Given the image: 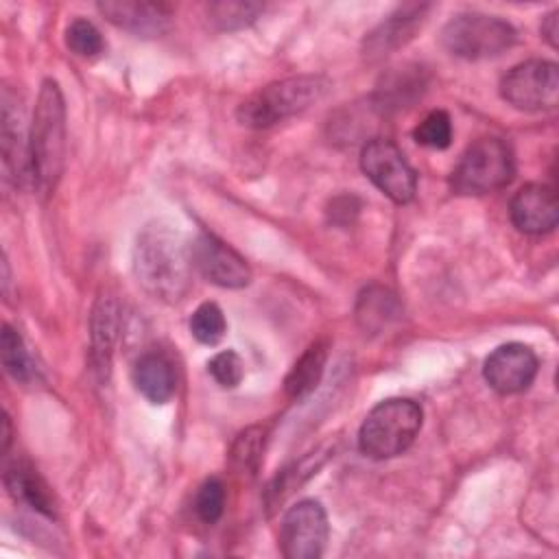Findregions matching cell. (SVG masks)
<instances>
[{"mask_svg": "<svg viewBox=\"0 0 559 559\" xmlns=\"http://www.w3.org/2000/svg\"><path fill=\"white\" fill-rule=\"evenodd\" d=\"M537 367V356L528 345L504 343L487 356L483 376L493 391L502 395H513L533 384Z\"/></svg>", "mask_w": 559, "mask_h": 559, "instance_id": "11", "label": "cell"}, {"mask_svg": "<svg viewBox=\"0 0 559 559\" xmlns=\"http://www.w3.org/2000/svg\"><path fill=\"white\" fill-rule=\"evenodd\" d=\"M441 44L461 59H491L515 44V28L496 15L459 13L443 26Z\"/></svg>", "mask_w": 559, "mask_h": 559, "instance_id": "6", "label": "cell"}, {"mask_svg": "<svg viewBox=\"0 0 559 559\" xmlns=\"http://www.w3.org/2000/svg\"><path fill=\"white\" fill-rule=\"evenodd\" d=\"M500 96L515 109H552L559 100V68L546 59H531L511 68L500 81Z\"/></svg>", "mask_w": 559, "mask_h": 559, "instance_id": "8", "label": "cell"}, {"mask_svg": "<svg viewBox=\"0 0 559 559\" xmlns=\"http://www.w3.org/2000/svg\"><path fill=\"white\" fill-rule=\"evenodd\" d=\"M4 487L9 489V493L28 504L31 509H35L41 515L55 518V502L52 496L48 491V485L37 476V472L28 465H11L4 472Z\"/></svg>", "mask_w": 559, "mask_h": 559, "instance_id": "18", "label": "cell"}, {"mask_svg": "<svg viewBox=\"0 0 559 559\" xmlns=\"http://www.w3.org/2000/svg\"><path fill=\"white\" fill-rule=\"evenodd\" d=\"M511 223L531 236L548 234L559 221V201L552 186L526 183L522 186L509 205Z\"/></svg>", "mask_w": 559, "mask_h": 559, "instance_id": "12", "label": "cell"}, {"mask_svg": "<svg viewBox=\"0 0 559 559\" xmlns=\"http://www.w3.org/2000/svg\"><path fill=\"white\" fill-rule=\"evenodd\" d=\"M190 332L199 343L216 345L227 332L223 310L214 301H203L190 317Z\"/></svg>", "mask_w": 559, "mask_h": 559, "instance_id": "23", "label": "cell"}, {"mask_svg": "<svg viewBox=\"0 0 559 559\" xmlns=\"http://www.w3.org/2000/svg\"><path fill=\"white\" fill-rule=\"evenodd\" d=\"M424 72L417 66L395 68L389 74L382 76V81L376 87L373 103L380 111H391L406 107L424 92Z\"/></svg>", "mask_w": 559, "mask_h": 559, "instance_id": "17", "label": "cell"}, {"mask_svg": "<svg viewBox=\"0 0 559 559\" xmlns=\"http://www.w3.org/2000/svg\"><path fill=\"white\" fill-rule=\"evenodd\" d=\"M360 168L393 203H408L417 192V173L397 144L386 138H373L362 146Z\"/></svg>", "mask_w": 559, "mask_h": 559, "instance_id": "7", "label": "cell"}, {"mask_svg": "<svg viewBox=\"0 0 559 559\" xmlns=\"http://www.w3.org/2000/svg\"><path fill=\"white\" fill-rule=\"evenodd\" d=\"M426 4H404L393 11L382 24H378L365 39L367 57H382L404 46L426 17Z\"/></svg>", "mask_w": 559, "mask_h": 559, "instance_id": "15", "label": "cell"}, {"mask_svg": "<svg viewBox=\"0 0 559 559\" xmlns=\"http://www.w3.org/2000/svg\"><path fill=\"white\" fill-rule=\"evenodd\" d=\"M225 511V485L218 478H207L194 496V513L201 522L214 524Z\"/></svg>", "mask_w": 559, "mask_h": 559, "instance_id": "28", "label": "cell"}, {"mask_svg": "<svg viewBox=\"0 0 559 559\" xmlns=\"http://www.w3.org/2000/svg\"><path fill=\"white\" fill-rule=\"evenodd\" d=\"M330 524L317 500H299L280 524V548L286 559H319L325 550Z\"/></svg>", "mask_w": 559, "mask_h": 559, "instance_id": "9", "label": "cell"}, {"mask_svg": "<svg viewBox=\"0 0 559 559\" xmlns=\"http://www.w3.org/2000/svg\"><path fill=\"white\" fill-rule=\"evenodd\" d=\"M262 9L260 2H216L210 4V20L221 31H236L251 24Z\"/></svg>", "mask_w": 559, "mask_h": 559, "instance_id": "24", "label": "cell"}, {"mask_svg": "<svg viewBox=\"0 0 559 559\" xmlns=\"http://www.w3.org/2000/svg\"><path fill=\"white\" fill-rule=\"evenodd\" d=\"M190 245L170 225L153 223L138 234L133 271L142 288L162 301H179L192 282Z\"/></svg>", "mask_w": 559, "mask_h": 559, "instance_id": "1", "label": "cell"}, {"mask_svg": "<svg viewBox=\"0 0 559 559\" xmlns=\"http://www.w3.org/2000/svg\"><path fill=\"white\" fill-rule=\"evenodd\" d=\"M0 356L7 373L20 382H28L33 378V360L24 347L22 336L11 328H2L0 336Z\"/></svg>", "mask_w": 559, "mask_h": 559, "instance_id": "21", "label": "cell"}, {"mask_svg": "<svg viewBox=\"0 0 559 559\" xmlns=\"http://www.w3.org/2000/svg\"><path fill=\"white\" fill-rule=\"evenodd\" d=\"M118 334V306L111 297H100L92 312V358L100 373H107Z\"/></svg>", "mask_w": 559, "mask_h": 559, "instance_id": "19", "label": "cell"}, {"mask_svg": "<svg viewBox=\"0 0 559 559\" xmlns=\"http://www.w3.org/2000/svg\"><path fill=\"white\" fill-rule=\"evenodd\" d=\"M264 450V430L262 428H247L238 435L231 448V463L242 472H253L262 459Z\"/></svg>", "mask_w": 559, "mask_h": 559, "instance_id": "27", "label": "cell"}, {"mask_svg": "<svg viewBox=\"0 0 559 559\" xmlns=\"http://www.w3.org/2000/svg\"><path fill=\"white\" fill-rule=\"evenodd\" d=\"M96 9L118 28H124L138 37H157L170 24V9L162 2L142 0H109L98 2Z\"/></svg>", "mask_w": 559, "mask_h": 559, "instance_id": "14", "label": "cell"}, {"mask_svg": "<svg viewBox=\"0 0 559 559\" xmlns=\"http://www.w3.org/2000/svg\"><path fill=\"white\" fill-rule=\"evenodd\" d=\"M2 164L9 179L15 183L31 181L28 166V131L24 129V114L7 87L2 92Z\"/></svg>", "mask_w": 559, "mask_h": 559, "instance_id": "13", "label": "cell"}, {"mask_svg": "<svg viewBox=\"0 0 559 559\" xmlns=\"http://www.w3.org/2000/svg\"><path fill=\"white\" fill-rule=\"evenodd\" d=\"M397 314V301L382 288H369L358 301V319L365 330H378Z\"/></svg>", "mask_w": 559, "mask_h": 559, "instance_id": "22", "label": "cell"}, {"mask_svg": "<svg viewBox=\"0 0 559 559\" xmlns=\"http://www.w3.org/2000/svg\"><path fill=\"white\" fill-rule=\"evenodd\" d=\"M9 443H11V421H9V415L4 413L2 415V452L9 450Z\"/></svg>", "mask_w": 559, "mask_h": 559, "instance_id": "31", "label": "cell"}, {"mask_svg": "<svg viewBox=\"0 0 559 559\" xmlns=\"http://www.w3.org/2000/svg\"><path fill=\"white\" fill-rule=\"evenodd\" d=\"M192 266L221 288H242L251 282V271L245 258L214 234L201 231L190 242Z\"/></svg>", "mask_w": 559, "mask_h": 559, "instance_id": "10", "label": "cell"}, {"mask_svg": "<svg viewBox=\"0 0 559 559\" xmlns=\"http://www.w3.org/2000/svg\"><path fill=\"white\" fill-rule=\"evenodd\" d=\"M66 46L79 57H96L103 52L105 41L100 31L83 17H76L66 28Z\"/></svg>", "mask_w": 559, "mask_h": 559, "instance_id": "26", "label": "cell"}, {"mask_svg": "<svg viewBox=\"0 0 559 559\" xmlns=\"http://www.w3.org/2000/svg\"><path fill=\"white\" fill-rule=\"evenodd\" d=\"M332 90L330 79L321 74H299L288 76L251 94L238 105V120L245 127L266 129L290 116L306 111L328 96Z\"/></svg>", "mask_w": 559, "mask_h": 559, "instance_id": "3", "label": "cell"}, {"mask_svg": "<svg viewBox=\"0 0 559 559\" xmlns=\"http://www.w3.org/2000/svg\"><path fill=\"white\" fill-rule=\"evenodd\" d=\"M133 384L148 402L166 404L177 389L175 369L166 356L155 352L144 354L133 367Z\"/></svg>", "mask_w": 559, "mask_h": 559, "instance_id": "16", "label": "cell"}, {"mask_svg": "<svg viewBox=\"0 0 559 559\" xmlns=\"http://www.w3.org/2000/svg\"><path fill=\"white\" fill-rule=\"evenodd\" d=\"M207 371L223 389H234L245 376V365L234 349H223L207 360Z\"/></svg>", "mask_w": 559, "mask_h": 559, "instance_id": "29", "label": "cell"}, {"mask_svg": "<svg viewBox=\"0 0 559 559\" xmlns=\"http://www.w3.org/2000/svg\"><path fill=\"white\" fill-rule=\"evenodd\" d=\"M325 360H328V349L323 343H314L310 345L301 358L293 365V369L288 371L286 380H284V389L286 395L293 400H301L308 393L314 391V386L319 384L323 369H325Z\"/></svg>", "mask_w": 559, "mask_h": 559, "instance_id": "20", "label": "cell"}, {"mask_svg": "<svg viewBox=\"0 0 559 559\" xmlns=\"http://www.w3.org/2000/svg\"><path fill=\"white\" fill-rule=\"evenodd\" d=\"M66 159V105L55 81H44L33 120L28 127V166L31 183L48 197L63 170Z\"/></svg>", "mask_w": 559, "mask_h": 559, "instance_id": "2", "label": "cell"}, {"mask_svg": "<svg viewBox=\"0 0 559 559\" xmlns=\"http://www.w3.org/2000/svg\"><path fill=\"white\" fill-rule=\"evenodd\" d=\"M421 408L408 397H389L376 404L358 430V448L365 456L384 461L406 452L419 428Z\"/></svg>", "mask_w": 559, "mask_h": 559, "instance_id": "4", "label": "cell"}, {"mask_svg": "<svg viewBox=\"0 0 559 559\" xmlns=\"http://www.w3.org/2000/svg\"><path fill=\"white\" fill-rule=\"evenodd\" d=\"M557 15H559V11H552V13H548V15L544 17V22H542V35L546 37V41H548L552 48H557V33H559Z\"/></svg>", "mask_w": 559, "mask_h": 559, "instance_id": "30", "label": "cell"}, {"mask_svg": "<svg viewBox=\"0 0 559 559\" xmlns=\"http://www.w3.org/2000/svg\"><path fill=\"white\" fill-rule=\"evenodd\" d=\"M417 144L428 148H448L452 142V122L443 109L430 111L413 131Z\"/></svg>", "mask_w": 559, "mask_h": 559, "instance_id": "25", "label": "cell"}, {"mask_svg": "<svg viewBox=\"0 0 559 559\" xmlns=\"http://www.w3.org/2000/svg\"><path fill=\"white\" fill-rule=\"evenodd\" d=\"M513 173L511 146L500 138H478L459 157L450 186L459 194H487L504 188Z\"/></svg>", "mask_w": 559, "mask_h": 559, "instance_id": "5", "label": "cell"}]
</instances>
